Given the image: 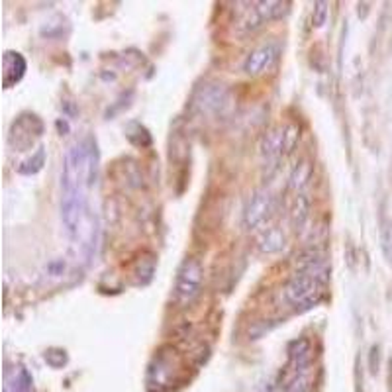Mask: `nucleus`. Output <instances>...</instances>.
Segmentation results:
<instances>
[{"instance_id": "13", "label": "nucleus", "mask_w": 392, "mask_h": 392, "mask_svg": "<svg viewBox=\"0 0 392 392\" xmlns=\"http://www.w3.org/2000/svg\"><path fill=\"white\" fill-rule=\"evenodd\" d=\"M286 247V235L281 228H269L257 238V249L263 255H273V253L282 252Z\"/></svg>"}, {"instance_id": "21", "label": "nucleus", "mask_w": 392, "mask_h": 392, "mask_svg": "<svg viewBox=\"0 0 392 392\" xmlns=\"http://www.w3.org/2000/svg\"><path fill=\"white\" fill-rule=\"evenodd\" d=\"M286 392H308V379H306V375L289 382L286 384Z\"/></svg>"}, {"instance_id": "14", "label": "nucleus", "mask_w": 392, "mask_h": 392, "mask_svg": "<svg viewBox=\"0 0 392 392\" xmlns=\"http://www.w3.org/2000/svg\"><path fill=\"white\" fill-rule=\"evenodd\" d=\"M312 173H314V169H312V163L308 161V159H302L296 167H294V171L291 173V179H289V189L291 191H296V194L308 187V182H310L312 179Z\"/></svg>"}, {"instance_id": "16", "label": "nucleus", "mask_w": 392, "mask_h": 392, "mask_svg": "<svg viewBox=\"0 0 392 392\" xmlns=\"http://www.w3.org/2000/svg\"><path fill=\"white\" fill-rule=\"evenodd\" d=\"M381 247L384 253V259L392 265V220L382 214L381 216Z\"/></svg>"}, {"instance_id": "22", "label": "nucleus", "mask_w": 392, "mask_h": 392, "mask_svg": "<svg viewBox=\"0 0 392 392\" xmlns=\"http://www.w3.org/2000/svg\"><path fill=\"white\" fill-rule=\"evenodd\" d=\"M371 353H372V355H371V371L377 372V367H379V347L375 345Z\"/></svg>"}, {"instance_id": "19", "label": "nucleus", "mask_w": 392, "mask_h": 392, "mask_svg": "<svg viewBox=\"0 0 392 392\" xmlns=\"http://www.w3.org/2000/svg\"><path fill=\"white\" fill-rule=\"evenodd\" d=\"M31 379L26 369H20L18 375H14V392H30Z\"/></svg>"}, {"instance_id": "3", "label": "nucleus", "mask_w": 392, "mask_h": 392, "mask_svg": "<svg viewBox=\"0 0 392 392\" xmlns=\"http://www.w3.org/2000/svg\"><path fill=\"white\" fill-rule=\"evenodd\" d=\"M202 281H204V269L202 263L194 257H187L177 271L175 281V300L181 306H189L198 294H201Z\"/></svg>"}, {"instance_id": "5", "label": "nucleus", "mask_w": 392, "mask_h": 392, "mask_svg": "<svg viewBox=\"0 0 392 392\" xmlns=\"http://www.w3.org/2000/svg\"><path fill=\"white\" fill-rule=\"evenodd\" d=\"M281 43L279 41H265L259 48L255 50L245 57L243 61V71L252 77H257V75H263L265 71H269L279 61L281 57Z\"/></svg>"}, {"instance_id": "18", "label": "nucleus", "mask_w": 392, "mask_h": 392, "mask_svg": "<svg viewBox=\"0 0 392 392\" xmlns=\"http://www.w3.org/2000/svg\"><path fill=\"white\" fill-rule=\"evenodd\" d=\"M326 20H328V2H316L314 14H312V24L316 28H322Z\"/></svg>"}, {"instance_id": "9", "label": "nucleus", "mask_w": 392, "mask_h": 392, "mask_svg": "<svg viewBox=\"0 0 392 392\" xmlns=\"http://www.w3.org/2000/svg\"><path fill=\"white\" fill-rule=\"evenodd\" d=\"M312 357H314L312 343L306 337H298V340H294L289 345V365H286V369L291 371V377L286 379V384L294 381V379H298V377H304L308 372L312 365Z\"/></svg>"}, {"instance_id": "11", "label": "nucleus", "mask_w": 392, "mask_h": 392, "mask_svg": "<svg viewBox=\"0 0 392 392\" xmlns=\"http://www.w3.org/2000/svg\"><path fill=\"white\" fill-rule=\"evenodd\" d=\"M261 153L267 161H277L282 153H286V130L273 128L267 131L261 141Z\"/></svg>"}, {"instance_id": "8", "label": "nucleus", "mask_w": 392, "mask_h": 392, "mask_svg": "<svg viewBox=\"0 0 392 392\" xmlns=\"http://www.w3.org/2000/svg\"><path fill=\"white\" fill-rule=\"evenodd\" d=\"M296 273L308 275L314 281L322 282L324 286L330 281V263L322 253L316 249H306L300 255H296Z\"/></svg>"}, {"instance_id": "7", "label": "nucleus", "mask_w": 392, "mask_h": 392, "mask_svg": "<svg viewBox=\"0 0 392 392\" xmlns=\"http://www.w3.org/2000/svg\"><path fill=\"white\" fill-rule=\"evenodd\" d=\"M41 131H43V126L38 120V116H34V114H22L20 118L14 122V126H12L10 143L20 151L28 150V147L34 145V141L40 138Z\"/></svg>"}, {"instance_id": "12", "label": "nucleus", "mask_w": 392, "mask_h": 392, "mask_svg": "<svg viewBox=\"0 0 392 392\" xmlns=\"http://www.w3.org/2000/svg\"><path fill=\"white\" fill-rule=\"evenodd\" d=\"M26 73V61L20 53L16 51H6L2 57V79H4V87L10 89L12 85L20 81Z\"/></svg>"}, {"instance_id": "4", "label": "nucleus", "mask_w": 392, "mask_h": 392, "mask_svg": "<svg viewBox=\"0 0 392 392\" xmlns=\"http://www.w3.org/2000/svg\"><path fill=\"white\" fill-rule=\"evenodd\" d=\"M284 2H273V0H267V2H253L249 4V8L243 14L242 22H240V28L243 31H255L261 28L263 24L275 20L282 16L286 8Z\"/></svg>"}, {"instance_id": "1", "label": "nucleus", "mask_w": 392, "mask_h": 392, "mask_svg": "<svg viewBox=\"0 0 392 392\" xmlns=\"http://www.w3.org/2000/svg\"><path fill=\"white\" fill-rule=\"evenodd\" d=\"M99 175V151L92 140L73 145L63 159L61 177V218L71 235H79L87 212V191L96 182Z\"/></svg>"}, {"instance_id": "6", "label": "nucleus", "mask_w": 392, "mask_h": 392, "mask_svg": "<svg viewBox=\"0 0 392 392\" xmlns=\"http://www.w3.org/2000/svg\"><path fill=\"white\" fill-rule=\"evenodd\" d=\"M273 208H275V196L271 194V191H267V189L255 191L249 202H247L245 210H243V228L253 230V228L261 226L263 222L271 216Z\"/></svg>"}, {"instance_id": "10", "label": "nucleus", "mask_w": 392, "mask_h": 392, "mask_svg": "<svg viewBox=\"0 0 392 392\" xmlns=\"http://www.w3.org/2000/svg\"><path fill=\"white\" fill-rule=\"evenodd\" d=\"M198 106L202 108V112L222 114L230 106V92L222 85H210V87L202 89L201 96H198Z\"/></svg>"}, {"instance_id": "20", "label": "nucleus", "mask_w": 392, "mask_h": 392, "mask_svg": "<svg viewBox=\"0 0 392 392\" xmlns=\"http://www.w3.org/2000/svg\"><path fill=\"white\" fill-rule=\"evenodd\" d=\"M284 130H286V153H291V151L296 147V143H298L300 131H298L296 126H286Z\"/></svg>"}, {"instance_id": "15", "label": "nucleus", "mask_w": 392, "mask_h": 392, "mask_svg": "<svg viewBox=\"0 0 392 392\" xmlns=\"http://www.w3.org/2000/svg\"><path fill=\"white\" fill-rule=\"evenodd\" d=\"M310 218V201L304 194H296L291 208V222L294 230H304V224Z\"/></svg>"}, {"instance_id": "17", "label": "nucleus", "mask_w": 392, "mask_h": 392, "mask_svg": "<svg viewBox=\"0 0 392 392\" xmlns=\"http://www.w3.org/2000/svg\"><path fill=\"white\" fill-rule=\"evenodd\" d=\"M43 163H45V150L43 147H40V150L36 151L34 155H31L28 161H24L18 167V171L22 173V175H36V173L41 171V167H43Z\"/></svg>"}, {"instance_id": "2", "label": "nucleus", "mask_w": 392, "mask_h": 392, "mask_svg": "<svg viewBox=\"0 0 392 392\" xmlns=\"http://www.w3.org/2000/svg\"><path fill=\"white\" fill-rule=\"evenodd\" d=\"M284 298L291 302L294 308H312L318 306L324 298V284L314 281L308 275L294 273L291 281L284 284Z\"/></svg>"}]
</instances>
